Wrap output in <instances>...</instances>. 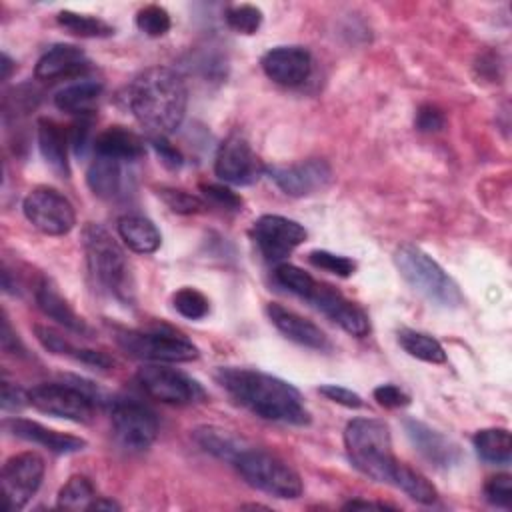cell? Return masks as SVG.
Masks as SVG:
<instances>
[{
  "mask_svg": "<svg viewBox=\"0 0 512 512\" xmlns=\"http://www.w3.org/2000/svg\"><path fill=\"white\" fill-rule=\"evenodd\" d=\"M216 382L252 414L282 422V424H308L310 414L304 406L300 392L286 380L250 368H218Z\"/></svg>",
  "mask_w": 512,
  "mask_h": 512,
  "instance_id": "1",
  "label": "cell"
},
{
  "mask_svg": "<svg viewBox=\"0 0 512 512\" xmlns=\"http://www.w3.org/2000/svg\"><path fill=\"white\" fill-rule=\"evenodd\" d=\"M126 98L134 118L154 136L176 132L188 104L182 76L168 66H154L138 74L128 86Z\"/></svg>",
  "mask_w": 512,
  "mask_h": 512,
  "instance_id": "2",
  "label": "cell"
},
{
  "mask_svg": "<svg viewBox=\"0 0 512 512\" xmlns=\"http://www.w3.org/2000/svg\"><path fill=\"white\" fill-rule=\"evenodd\" d=\"M344 446L350 462L362 474L394 486L402 462L392 452V436L386 422L376 418L350 420L344 430Z\"/></svg>",
  "mask_w": 512,
  "mask_h": 512,
  "instance_id": "3",
  "label": "cell"
},
{
  "mask_svg": "<svg viewBox=\"0 0 512 512\" xmlns=\"http://www.w3.org/2000/svg\"><path fill=\"white\" fill-rule=\"evenodd\" d=\"M82 246L94 286L120 302H130L132 278L128 260L110 232L100 224H86L82 232Z\"/></svg>",
  "mask_w": 512,
  "mask_h": 512,
  "instance_id": "4",
  "label": "cell"
},
{
  "mask_svg": "<svg viewBox=\"0 0 512 512\" xmlns=\"http://www.w3.org/2000/svg\"><path fill=\"white\" fill-rule=\"evenodd\" d=\"M394 264L400 276L430 302L446 308H456L464 302L458 284L422 248L414 244H402L394 252Z\"/></svg>",
  "mask_w": 512,
  "mask_h": 512,
  "instance_id": "5",
  "label": "cell"
},
{
  "mask_svg": "<svg viewBox=\"0 0 512 512\" xmlns=\"http://www.w3.org/2000/svg\"><path fill=\"white\" fill-rule=\"evenodd\" d=\"M232 464L250 486L270 496L298 498L304 490L298 472L266 450L246 446Z\"/></svg>",
  "mask_w": 512,
  "mask_h": 512,
  "instance_id": "6",
  "label": "cell"
},
{
  "mask_svg": "<svg viewBox=\"0 0 512 512\" xmlns=\"http://www.w3.org/2000/svg\"><path fill=\"white\" fill-rule=\"evenodd\" d=\"M30 404L56 418L72 420V422H90L94 418L96 402H100L98 388L90 386V382H80L74 378V384H38L28 390Z\"/></svg>",
  "mask_w": 512,
  "mask_h": 512,
  "instance_id": "7",
  "label": "cell"
},
{
  "mask_svg": "<svg viewBox=\"0 0 512 512\" xmlns=\"http://www.w3.org/2000/svg\"><path fill=\"white\" fill-rule=\"evenodd\" d=\"M116 342L130 356L152 362H190L198 358V348L176 332L118 330Z\"/></svg>",
  "mask_w": 512,
  "mask_h": 512,
  "instance_id": "8",
  "label": "cell"
},
{
  "mask_svg": "<svg viewBox=\"0 0 512 512\" xmlns=\"http://www.w3.org/2000/svg\"><path fill=\"white\" fill-rule=\"evenodd\" d=\"M26 220L48 236H64L76 224V212L72 202L50 186H38L28 192L22 202Z\"/></svg>",
  "mask_w": 512,
  "mask_h": 512,
  "instance_id": "9",
  "label": "cell"
},
{
  "mask_svg": "<svg viewBox=\"0 0 512 512\" xmlns=\"http://www.w3.org/2000/svg\"><path fill=\"white\" fill-rule=\"evenodd\" d=\"M112 428L118 442L132 452L152 446L158 436V418L154 410L134 398H118L110 408Z\"/></svg>",
  "mask_w": 512,
  "mask_h": 512,
  "instance_id": "10",
  "label": "cell"
},
{
  "mask_svg": "<svg viewBox=\"0 0 512 512\" xmlns=\"http://www.w3.org/2000/svg\"><path fill=\"white\" fill-rule=\"evenodd\" d=\"M136 380L148 396L166 404L186 406L202 402L206 396L204 388L192 376L160 364L142 366L136 374Z\"/></svg>",
  "mask_w": 512,
  "mask_h": 512,
  "instance_id": "11",
  "label": "cell"
},
{
  "mask_svg": "<svg viewBox=\"0 0 512 512\" xmlns=\"http://www.w3.org/2000/svg\"><path fill=\"white\" fill-rule=\"evenodd\" d=\"M46 464L36 452L10 456L2 466V488L6 512L22 510L42 484Z\"/></svg>",
  "mask_w": 512,
  "mask_h": 512,
  "instance_id": "12",
  "label": "cell"
},
{
  "mask_svg": "<svg viewBox=\"0 0 512 512\" xmlns=\"http://www.w3.org/2000/svg\"><path fill=\"white\" fill-rule=\"evenodd\" d=\"M252 234L268 262H280L288 258L306 240L304 226L280 214L260 216L254 222Z\"/></svg>",
  "mask_w": 512,
  "mask_h": 512,
  "instance_id": "13",
  "label": "cell"
},
{
  "mask_svg": "<svg viewBox=\"0 0 512 512\" xmlns=\"http://www.w3.org/2000/svg\"><path fill=\"white\" fill-rule=\"evenodd\" d=\"M264 166L248 140L240 134H230L216 152L214 172L220 180L236 186L252 184L260 178Z\"/></svg>",
  "mask_w": 512,
  "mask_h": 512,
  "instance_id": "14",
  "label": "cell"
},
{
  "mask_svg": "<svg viewBox=\"0 0 512 512\" xmlns=\"http://www.w3.org/2000/svg\"><path fill=\"white\" fill-rule=\"evenodd\" d=\"M304 300H308L314 308H318L322 314H326L344 332L352 336L362 338L370 332V322L364 310L358 308L354 302H350L344 294H340L336 288L328 284L314 280L312 288L304 294Z\"/></svg>",
  "mask_w": 512,
  "mask_h": 512,
  "instance_id": "15",
  "label": "cell"
},
{
  "mask_svg": "<svg viewBox=\"0 0 512 512\" xmlns=\"http://www.w3.org/2000/svg\"><path fill=\"white\" fill-rule=\"evenodd\" d=\"M270 178L276 186L288 196H310L322 188H326L332 180V170L324 160L310 158L288 166H270Z\"/></svg>",
  "mask_w": 512,
  "mask_h": 512,
  "instance_id": "16",
  "label": "cell"
},
{
  "mask_svg": "<svg viewBox=\"0 0 512 512\" xmlns=\"http://www.w3.org/2000/svg\"><path fill=\"white\" fill-rule=\"evenodd\" d=\"M260 66L272 82L294 88L310 78L312 56L302 46H276L262 56Z\"/></svg>",
  "mask_w": 512,
  "mask_h": 512,
  "instance_id": "17",
  "label": "cell"
},
{
  "mask_svg": "<svg viewBox=\"0 0 512 512\" xmlns=\"http://www.w3.org/2000/svg\"><path fill=\"white\" fill-rule=\"evenodd\" d=\"M4 428L12 436L32 442V444H38L54 454H72V452L84 450V446H86V440H82L78 436L46 428L40 422L26 420V418H8L4 422Z\"/></svg>",
  "mask_w": 512,
  "mask_h": 512,
  "instance_id": "18",
  "label": "cell"
},
{
  "mask_svg": "<svg viewBox=\"0 0 512 512\" xmlns=\"http://www.w3.org/2000/svg\"><path fill=\"white\" fill-rule=\"evenodd\" d=\"M266 314L270 318V322L290 340L306 346V348H312V350H328L330 348V342H328V336L314 324L310 322L308 318L296 314L294 310H288L284 308L282 304H276V302H270L266 306Z\"/></svg>",
  "mask_w": 512,
  "mask_h": 512,
  "instance_id": "19",
  "label": "cell"
},
{
  "mask_svg": "<svg viewBox=\"0 0 512 512\" xmlns=\"http://www.w3.org/2000/svg\"><path fill=\"white\" fill-rule=\"evenodd\" d=\"M88 58L84 50L74 44H56L40 56L34 68L38 80H56L82 74L88 68Z\"/></svg>",
  "mask_w": 512,
  "mask_h": 512,
  "instance_id": "20",
  "label": "cell"
},
{
  "mask_svg": "<svg viewBox=\"0 0 512 512\" xmlns=\"http://www.w3.org/2000/svg\"><path fill=\"white\" fill-rule=\"evenodd\" d=\"M404 428H406V434L408 438L412 440V444L416 446V450L432 464L436 466H452L460 452H458V446L452 444L446 436H442L440 432L432 430L430 426L418 422V420H406L404 422Z\"/></svg>",
  "mask_w": 512,
  "mask_h": 512,
  "instance_id": "21",
  "label": "cell"
},
{
  "mask_svg": "<svg viewBox=\"0 0 512 512\" xmlns=\"http://www.w3.org/2000/svg\"><path fill=\"white\" fill-rule=\"evenodd\" d=\"M36 134H38V148L46 164H50L52 170L68 176L70 166H68V146H70V136L68 132L54 122L52 118H40L36 124Z\"/></svg>",
  "mask_w": 512,
  "mask_h": 512,
  "instance_id": "22",
  "label": "cell"
},
{
  "mask_svg": "<svg viewBox=\"0 0 512 512\" xmlns=\"http://www.w3.org/2000/svg\"><path fill=\"white\" fill-rule=\"evenodd\" d=\"M94 154L120 162H132L144 154V142L138 134L124 126H110L96 136Z\"/></svg>",
  "mask_w": 512,
  "mask_h": 512,
  "instance_id": "23",
  "label": "cell"
},
{
  "mask_svg": "<svg viewBox=\"0 0 512 512\" xmlns=\"http://www.w3.org/2000/svg\"><path fill=\"white\" fill-rule=\"evenodd\" d=\"M34 334L38 338V342L52 354H60V356H70V358H78V362L86 364V366H94L100 370H106L114 364V360L100 352V350H90V348H78L74 346L70 340H66L62 334H58L54 328L36 324L34 326Z\"/></svg>",
  "mask_w": 512,
  "mask_h": 512,
  "instance_id": "24",
  "label": "cell"
},
{
  "mask_svg": "<svg viewBox=\"0 0 512 512\" xmlns=\"http://www.w3.org/2000/svg\"><path fill=\"white\" fill-rule=\"evenodd\" d=\"M36 304L38 308L52 320H56L60 326L76 332V334H86L88 332V326L86 322L70 308V304L60 296V292L48 282V280H42L36 288Z\"/></svg>",
  "mask_w": 512,
  "mask_h": 512,
  "instance_id": "25",
  "label": "cell"
},
{
  "mask_svg": "<svg viewBox=\"0 0 512 512\" xmlns=\"http://www.w3.org/2000/svg\"><path fill=\"white\" fill-rule=\"evenodd\" d=\"M118 236L132 252L138 254H152L160 248L162 242L154 222L138 214H128L118 220Z\"/></svg>",
  "mask_w": 512,
  "mask_h": 512,
  "instance_id": "26",
  "label": "cell"
},
{
  "mask_svg": "<svg viewBox=\"0 0 512 512\" xmlns=\"http://www.w3.org/2000/svg\"><path fill=\"white\" fill-rule=\"evenodd\" d=\"M86 182L96 196L106 200L116 198L122 190V162L96 154L88 166Z\"/></svg>",
  "mask_w": 512,
  "mask_h": 512,
  "instance_id": "27",
  "label": "cell"
},
{
  "mask_svg": "<svg viewBox=\"0 0 512 512\" xmlns=\"http://www.w3.org/2000/svg\"><path fill=\"white\" fill-rule=\"evenodd\" d=\"M100 94H102V84L84 80V82L70 84V86L62 88L60 92H56L54 104L58 110H62L66 114L86 118L88 114H92Z\"/></svg>",
  "mask_w": 512,
  "mask_h": 512,
  "instance_id": "28",
  "label": "cell"
},
{
  "mask_svg": "<svg viewBox=\"0 0 512 512\" xmlns=\"http://www.w3.org/2000/svg\"><path fill=\"white\" fill-rule=\"evenodd\" d=\"M478 456L492 464H508L512 456V438L506 428H484L474 434Z\"/></svg>",
  "mask_w": 512,
  "mask_h": 512,
  "instance_id": "29",
  "label": "cell"
},
{
  "mask_svg": "<svg viewBox=\"0 0 512 512\" xmlns=\"http://www.w3.org/2000/svg\"><path fill=\"white\" fill-rule=\"evenodd\" d=\"M194 440L206 452L214 454L216 458L228 460V462H234V458L246 448L242 440H238L230 432H226L222 428H214V426H202V428L194 430Z\"/></svg>",
  "mask_w": 512,
  "mask_h": 512,
  "instance_id": "30",
  "label": "cell"
},
{
  "mask_svg": "<svg viewBox=\"0 0 512 512\" xmlns=\"http://www.w3.org/2000/svg\"><path fill=\"white\" fill-rule=\"evenodd\" d=\"M398 344L404 348V352H408L412 358H418L422 362H430V364L446 362V352L442 344L424 332L402 328L398 332Z\"/></svg>",
  "mask_w": 512,
  "mask_h": 512,
  "instance_id": "31",
  "label": "cell"
},
{
  "mask_svg": "<svg viewBox=\"0 0 512 512\" xmlns=\"http://www.w3.org/2000/svg\"><path fill=\"white\" fill-rule=\"evenodd\" d=\"M58 26L80 38H106L114 34V28L102 18L90 14H78L74 10H62L56 16Z\"/></svg>",
  "mask_w": 512,
  "mask_h": 512,
  "instance_id": "32",
  "label": "cell"
},
{
  "mask_svg": "<svg viewBox=\"0 0 512 512\" xmlns=\"http://www.w3.org/2000/svg\"><path fill=\"white\" fill-rule=\"evenodd\" d=\"M394 486L400 488L402 492H406L412 500H416L420 504H434L438 498V492L432 486V482L404 462L400 464V468L396 472Z\"/></svg>",
  "mask_w": 512,
  "mask_h": 512,
  "instance_id": "33",
  "label": "cell"
},
{
  "mask_svg": "<svg viewBox=\"0 0 512 512\" xmlns=\"http://www.w3.org/2000/svg\"><path fill=\"white\" fill-rule=\"evenodd\" d=\"M96 498V490L86 476H72L60 488L56 506L64 510H88Z\"/></svg>",
  "mask_w": 512,
  "mask_h": 512,
  "instance_id": "34",
  "label": "cell"
},
{
  "mask_svg": "<svg viewBox=\"0 0 512 512\" xmlns=\"http://www.w3.org/2000/svg\"><path fill=\"white\" fill-rule=\"evenodd\" d=\"M224 20L234 32L250 36V34L258 32V28L262 24V10L252 4H234V6L226 8Z\"/></svg>",
  "mask_w": 512,
  "mask_h": 512,
  "instance_id": "35",
  "label": "cell"
},
{
  "mask_svg": "<svg viewBox=\"0 0 512 512\" xmlns=\"http://www.w3.org/2000/svg\"><path fill=\"white\" fill-rule=\"evenodd\" d=\"M172 304L176 312L188 320H202L210 310L208 298L200 290L190 286H184L178 292H174Z\"/></svg>",
  "mask_w": 512,
  "mask_h": 512,
  "instance_id": "36",
  "label": "cell"
},
{
  "mask_svg": "<svg viewBox=\"0 0 512 512\" xmlns=\"http://www.w3.org/2000/svg\"><path fill=\"white\" fill-rule=\"evenodd\" d=\"M136 26L140 28V32H144L146 36H152V38H158V36H164L170 26H172V20H170V14L166 8L158 6V4H148L144 8L138 10L136 14Z\"/></svg>",
  "mask_w": 512,
  "mask_h": 512,
  "instance_id": "37",
  "label": "cell"
},
{
  "mask_svg": "<svg viewBox=\"0 0 512 512\" xmlns=\"http://www.w3.org/2000/svg\"><path fill=\"white\" fill-rule=\"evenodd\" d=\"M158 196L176 214H198L206 210V202L202 198L178 188H158Z\"/></svg>",
  "mask_w": 512,
  "mask_h": 512,
  "instance_id": "38",
  "label": "cell"
},
{
  "mask_svg": "<svg viewBox=\"0 0 512 512\" xmlns=\"http://www.w3.org/2000/svg\"><path fill=\"white\" fill-rule=\"evenodd\" d=\"M308 260H310L312 266L322 268L326 272H332L340 278H348L356 270V262L352 258L342 256V254H334V252H328V250H312L308 254Z\"/></svg>",
  "mask_w": 512,
  "mask_h": 512,
  "instance_id": "39",
  "label": "cell"
},
{
  "mask_svg": "<svg viewBox=\"0 0 512 512\" xmlns=\"http://www.w3.org/2000/svg\"><path fill=\"white\" fill-rule=\"evenodd\" d=\"M274 276H276V280H278L284 288H288L290 292L298 294L300 298H304V294H306V292L312 288V284H314V278H312L308 272H304L302 268L294 266V264H280V266L276 268Z\"/></svg>",
  "mask_w": 512,
  "mask_h": 512,
  "instance_id": "40",
  "label": "cell"
},
{
  "mask_svg": "<svg viewBox=\"0 0 512 512\" xmlns=\"http://www.w3.org/2000/svg\"><path fill=\"white\" fill-rule=\"evenodd\" d=\"M484 498L498 508L512 506V478L510 474H496L484 484Z\"/></svg>",
  "mask_w": 512,
  "mask_h": 512,
  "instance_id": "41",
  "label": "cell"
},
{
  "mask_svg": "<svg viewBox=\"0 0 512 512\" xmlns=\"http://www.w3.org/2000/svg\"><path fill=\"white\" fill-rule=\"evenodd\" d=\"M200 190L206 198V202H212L224 210H240L242 208V198L232 192L228 186H222V184H200Z\"/></svg>",
  "mask_w": 512,
  "mask_h": 512,
  "instance_id": "42",
  "label": "cell"
},
{
  "mask_svg": "<svg viewBox=\"0 0 512 512\" xmlns=\"http://www.w3.org/2000/svg\"><path fill=\"white\" fill-rule=\"evenodd\" d=\"M414 126L420 132L432 134V132H440L446 126V116L444 112L434 106V104H422L416 110V118H414Z\"/></svg>",
  "mask_w": 512,
  "mask_h": 512,
  "instance_id": "43",
  "label": "cell"
},
{
  "mask_svg": "<svg viewBox=\"0 0 512 512\" xmlns=\"http://www.w3.org/2000/svg\"><path fill=\"white\" fill-rule=\"evenodd\" d=\"M374 400L384 408H402L410 404V396L394 384H380L374 388Z\"/></svg>",
  "mask_w": 512,
  "mask_h": 512,
  "instance_id": "44",
  "label": "cell"
},
{
  "mask_svg": "<svg viewBox=\"0 0 512 512\" xmlns=\"http://www.w3.org/2000/svg\"><path fill=\"white\" fill-rule=\"evenodd\" d=\"M318 392L322 396H326L328 400L340 404V406H346V408H360L362 406V396L352 392L350 388H344V386H338V384H324L318 388Z\"/></svg>",
  "mask_w": 512,
  "mask_h": 512,
  "instance_id": "45",
  "label": "cell"
},
{
  "mask_svg": "<svg viewBox=\"0 0 512 512\" xmlns=\"http://www.w3.org/2000/svg\"><path fill=\"white\" fill-rule=\"evenodd\" d=\"M2 410L4 412H16L20 408H24L26 404H30L28 400V392H24L20 386L8 382V380H2Z\"/></svg>",
  "mask_w": 512,
  "mask_h": 512,
  "instance_id": "46",
  "label": "cell"
},
{
  "mask_svg": "<svg viewBox=\"0 0 512 512\" xmlns=\"http://www.w3.org/2000/svg\"><path fill=\"white\" fill-rule=\"evenodd\" d=\"M150 144H152V148L156 150V154H158V158L162 160L164 166H168V168H172V170L182 166V160H184V158H182L180 150L174 148V146L166 140V136H152Z\"/></svg>",
  "mask_w": 512,
  "mask_h": 512,
  "instance_id": "47",
  "label": "cell"
},
{
  "mask_svg": "<svg viewBox=\"0 0 512 512\" xmlns=\"http://www.w3.org/2000/svg\"><path fill=\"white\" fill-rule=\"evenodd\" d=\"M2 348L4 352H12V354H22L24 352V346L20 344V340L12 334V328H10V322L8 318L4 316L2 318Z\"/></svg>",
  "mask_w": 512,
  "mask_h": 512,
  "instance_id": "48",
  "label": "cell"
},
{
  "mask_svg": "<svg viewBox=\"0 0 512 512\" xmlns=\"http://www.w3.org/2000/svg\"><path fill=\"white\" fill-rule=\"evenodd\" d=\"M344 508H346V510H356V508H380V510H384V508H394V506H390V504H382V502L350 500V502H346V504H344Z\"/></svg>",
  "mask_w": 512,
  "mask_h": 512,
  "instance_id": "49",
  "label": "cell"
},
{
  "mask_svg": "<svg viewBox=\"0 0 512 512\" xmlns=\"http://www.w3.org/2000/svg\"><path fill=\"white\" fill-rule=\"evenodd\" d=\"M88 510H120V504H116L114 500H108V498H102L98 496Z\"/></svg>",
  "mask_w": 512,
  "mask_h": 512,
  "instance_id": "50",
  "label": "cell"
},
{
  "mask_svg": "<svg viewBox=\"0 0 512 512\" xmlns=\"http://www.w3.org/2000/svg\"><path fill=\"white\" fill-rule=\"evenodd\" d=\"M12 68H14V62L8 58V54H2V80H8Z\"/></svg>",
  "mask_w": 512,
  "mask_h": 512,
  "instance_id": "51",
  "label": "cell"
}]
</instances>
